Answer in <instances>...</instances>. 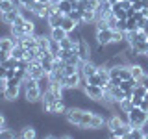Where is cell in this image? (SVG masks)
<instances>
[{
    "label": "cell",
    "instance_id": "6da1fadb",
    "mask_svg": "<svg viewBox=\"0 0 148 139\" xmlns=\"http://www.w3.org/2000/svg\"><path fill=\"white\" fill-rule=\"evenodd\" d=\"M146 120H148V111L141 109L139 106H133V108L128 111V122H130L132 128H141Z\"/></svg>",
    "mask_w": 148,
    "mask_h": 139
},
{
    "label": "cell",
    "instance_id": "7a4b0ae2",
    "mask_svg": "<svg viewBox=\"0 0 148 139\" xmlns=\"http://www.w3.org/2000/svg\"><path fill=\"white\" fill-rule=\"evenodd\" d=\"M82 89L85 91V95L89 96L91 100H95V102H102V100H104V95H106L104 87H100V85H92V83H87L85 80H83Z\"/></svg>",
    "mask_w": 148,
    "mask_h": 139
},
{
    "label": "cell",
    "instance_id": "3957f363",
    "mask_svg": "<svg viewBox=\"0 0 148 139\" xmlns=\"http://www.w3.org/2000/svg\"><path fill=\"white\" fill-rule=\"evenodd\" d=\"M85 78L82 76V72L78 71V72H74V74H69V76H65L63 78V87H69V89H74V87H82V83Z\"/></svg>",
    "mask_w": 148,
    "mask_h": 139
},
{
    "label": "cell",
    "instance_id": "277c9868",
    "mask_svg": "<svg viewBox=\"0 0 148 139\" xmlns=\"http://www.w3.org/2000/svg\"><path fill=\"white\" fill-rule=\"evenodd\" d=\"M113 32L111 28H104V30H96V41H98V45H109L113 43Z\"/></svg>",
    "mask_w": 148,
    "mask_h": 139
},
{
    "label": "cell",
    "instance_id": "5b68a950",
    "mask_svg": "<svg viewBox=\"0 0 148 139\" xmlns=\"http://www.w3.org/2000/svg\"><path fill=\"white\" fill-rule=\"evenodd\" d=\"M43 74H46L45 71H43V67H41V63H39V59L37 61H30L28 63V76H32V78H41Z\"/></svg>",
    "mask_w": 148,
    "mask_h": 139
},
{
    "label": "cell",
    "instance_id": "8992f818",
    "mask_svg": "<svg viewBox=\"0 0 148 139\" xmlns=\"http://www.w3.org/2000/svg\"><path fill=\"white\" fill-rule=\"evenodd\" d=\"M18 15H21L18 8L11 9V11H8V13H2V22H4V24H8V26H11L13 22H15L17 19H18Z\"/></svg>",
    "mask_w": 148,
    "mask_h": 139
},
{
    "label": "cell",
    "instance_id": "52a82bcc",
    "mask_svg": "<svg viewBox=\"0 0 148 139\" xmlns=\"http://www.w3.org/2000/svg\"><path fill=\"white\" fill-rule=\"evenodd\" d=\"M50 39H54V41H61L65 39V37L69 35V32L67 30H63L61 26H56V28H50Z\"/></svg>",
    "mask_w": 148,
    "mask_h": 139
},
{
    "label": "cell",
    "instance_id": "ba28073f",
    "mask_svg": "<svg viewBox=\"0 0 148 139\" xmlns=\"http://www.w3.org/2000/svg\"><path fill=\"white\" fill-rule=\"evenodd\" d=\"M63 13H59L58 9H56V11H52L48 15V19H46V21H48V24H50V28H56V26H61V21H63Z\"/></svg>",
    "mask_w": 148,
    "mask_h": 139
},
{
    "label": "cell",
    "instance_id": "9c48e42d",
    "mask_svg": "<svg viewBox=\"0 0 148 139\" xmlns=\"http://www.w3.org/2000/svg\"><path fill=\"white\" fill-rule=\"evenodd\" d=\"M50 46V35L45 34V35H37V48L39 52H46Z\"/></svg>",
    "mask_w": 148,
    "mask_h": 139
},
{
    "label": "cell",
    "instance_id": "30bf717a",
    "mask_svg": "<svg viewBox=\"0 0 148 139\" xmlns=\"http://www.w3.org/2000/svg\"><path fill=\"white\" fill-rule=\"evenodd\" d=\"M58 11L59 13H63V15H69V13L74 9V4L72 2H69V0H58Z\"/></svg>",
    "mask_w": 148,
    "mask_h": 139
},
{
    "label": "cell",
    "instance_id": "8fae6325",
    "mask_svg": "<svg viewBox=\"0 0 148 139\" xmlns=\"http://www.w3.org/2000/svg\"><path fill=\"white\" fill-rule=\"evenodd\" d=\"M18 137L34 139V137H37V132H35V128L32 126V124H24V126H22V130L18 132Z\"/></svg>",
    "mask_w": 148,
    "mask_h": 139
},
{
    "label": "cell",
    "instance_id": "7c38bea8",
    "mask_svg": "<svg viewBox=\"0 0 148 139\" xmlns=\"http://www.w3.org/2000/svg\"><path fill=\"white\" fill-rule=\"evenodd\" d=\"M85 82H87V83H92V85H100V87H106V85H108V82H106V80L100 76L98 72H95L92 76L85 78Z\"/></svg>",
    "mask_w": 148,
    "mask_h": 139
},
{
    "label": "cell",
    "instance_id": "4fadbf2b",
    "mask_svg": "<svg viewBox=\"0 0 148 139\" xmlns=\"http://www.w3.org/2000/svg\"><path fill=\"white\" fill-rule=\"evenodd\" d=\"M24 56H26V48L22 45H15V48L11 50V58H15V59H18V61H21V59H24Z\"/></svg>",
    "mask_w": 148,
    "mask_h": 139
},
{
    "label": "cell",
    "instance_id": "5bb4252c",
    "mask_svg": "<svg viewBox=\"0 0 148 139\" xmlns=\"http://www.w3.org/2000/svg\"><path fill=\"white\" fill-rule=\"evenodd\" d=\"M76 26H78V24H76V22H74L69 15H65V17H63V21H61V28H63V30L71 32V30H74Z\"/></svg>",
    "mask_w": 148,
    "mask_h": 139
},
{
    "label": "cell",
    "instance_id": "9a60e30c",
    "mask_svg": "<svg viewBox=\"0 0 148 139\" xmlns=\"http://www.w3.org/2000/svg\"><path fill=\"white\" fill-rule=\"evenodd\" d=\"M139 30V24H137V21H135V17H128L126 19V34H130V32H135Z\"/></svg>",
    "mask_w": 148,
    "mask_h": 139
},
{
    "label": "cell",
    "instance_id": "2e32d148",
    "mask_svg": "<svg viewBox=\"0 0 148 139\" xmlns=\"http://www.w3.org/2000/svg\"><path fill=\"white\" fill-rule=\"evenodd\" d=\"M130 69H132V76L135 78V80H141L143 76H145V71H143L139 65H133V63H130Z\"/></svg>",
    "mask_w": 148,
    "mask_h": 139
},
{
    "label": "cell",
    "instance_id": "e0dca14e",
    "mask_svg": "<svg viewBox=\"0 0 148 139\" xmlns=\"http://www.w3.org/2000/svg\"><path fill=\"white\" fill-rule=\"evenodd\" d=\"M146 87L143 85V83H137L135 87H133V96H139V98H145L146 96Z\"/></svg>",
    "mask_w": 148,
    "mask_h": 139
},
{
    "label": "cell",
    "instance_id": "ac0fdd59",
    "mask_svg": "<svg viewBox=\"0 0 148 139\" xmlns=\"http://www.w3.org/2000/svg\"><path fill=\"white\" fill-rule=\"evenodd\" d=\"M126 139H145V133H143L141 128H132Z\"/></svg>",
    "mask_w": 148,
    "mask_h": 139
},
{
    "label": "cell",
    "instance_id": "d6986e66",
    "mask_svg": "<svg viewBox=\"0 0 148 139\" xmlns=\"http://www.w3.org/2000/svg\"><path fill=\"white\" fill-rule=\"evenodd\" d=\"M59 50H61V46H59V41H54V39H50V46H48V52H50V54H54L56 58H58Z\"/></svg>",
    "mask_w": 148,
    "mask_h": 139
},
{
    "label": "cell",
    "instance_id": "ffe728a7",
    "mask_svg": "<svg viewBox=\"0 0 148 139\" xmlns=\"http://www.w3.org/2000/svg\"><path fill=\"white\" fill-rule=\"evenodd\" d=\"M59 46H61V48H65V50H72V48H74V43L69 39V35H67L65 39L59 41Z\"/></svg>",
    "mask_w": 148,
    "mask_h": 139
},
{
    "label": "cell",
    "instance_id": "44dd1931",
    "mask_svg": "<svg viewBox=\"0 0 148 139\" xmlns=\"http://www.w3.org/2000/svg\"><path fill=\"white\" fill-rule=\"evenodd\" d=\"M4 67L6 69H17V65H18V59H15V58H11V56H9V58L6 59V61L2 63Z\"/></svg>",
    "mask_w": 148,
    "mask_h": 139
},
{
    "label": "cell",
    "instance_id": "7402d4cb",
    "mask_svg": "<svg viewBox=\"0 0 148 139\" xmlns=\"http://www.w3.org/2000/svg\"><path fill=\"white\" fill-rule=\"evenodd\" d=\"M24 32L26 34H35V22L34 21H24Z\"/></svg>",
    "mask_w": 148,
    "mask_h": 139
},
{
    "label": "cell",
    "instance_id": "603a6c76",
    "mask_svg": "<svg viewBox=\"0 0 148 139\" xmlns=\"http://www.w3.org/2000/svg\"><path fill=\"white\" fill-rule=\"evenodd\" d=\"M11 56V52H6V50H0V63H4L6 59Z\"/></svg>",
    "mask_w": 148,
    "mask_h": 139
},
{
    "label": "cell",
    "instance_id": "cb8c5ba5",
    "mask_svg": "<svg viewBox=\"0 0 148 139\" xmlns=\"http://www.w3.org/2000/svg\"><path fill=\"white\" fill-rule=\"evenodd\" d=\"M119 6L122 9H128V8H132V2L130 0H119Z\"/></svg>",
    "mask_w": 148,
    "mask_h": 139
},
{
    "label": "cell",
    "instance_id": "d4e9b609",
    "mask_svg": "<svg viewBox=\"0 0 148 139\" xmlns=\"http://www.w3.org/2000/svg\"><path fill=\"white\" fill-rule=\"evenodd\" d=\"M9 78H15V69H8V71H6L4 80H9Z\"/></svg>",
    "mask_w": 148,
    "mask_h": 139
},
{
    "label": "cell",
    "instance_id": "484cf974",
    "mask_svg": "<svg viewBox=\"0 0 148 139\" xmlns=\"http://www.w3.org/2000/svg\"><path fill=\"white\" fill-rule=\"evenodd\" d=\"M139 108L145 109V111H148V98H143V100H141V104H139Z\"/></svg>",
    "mask_w": 148,
    "mask_h": 139
},
{
    "label": "cell",
    "instance_id": "4316f807",
    "mask_svg": "<svg viewBox=\"0 0 148 139\" xmlns=\"http://www.w3.org/2000/svg\"><path fill=\"white\" fill-rule=\"evenodd\" d=\"M139 83H143V85H145L146 89H148V74H145V76H143L141 80H139Z\"/></svg>",
    "mask_w": 148,
    "mask_h": 139
},
{
    "label": "cell",
    "instance_id": "83f0119b",
    "mask_svg": "<svg viewBox=\"0 0 148 139\" xmlns=\"http://www.w3.org/2000/svg\"><path fill=\"white\" fill-rule=\"evenodd\" d=\"M141 130H143V133H145V139H146V137H148V120L141 126Z\"/></svg>",
    "mask_w": 148,
    "mask_h": 139
},
{
    "label": "cell",
    "instance_id": "f1b7e54d",
    "mask_svg": "<svg viewBox=\"0 0 148 139\" xmlns=\"http://www.w3.org/2000/svg\"><path fill=\"white\" fill-rule=\"evenodd\" d=\"M34 0H18V6H30Z\"/></svg>",
    "mask_w": 148,
    "mask_h": 139
},
{
    "label": "cell",
    "instance_id": "f546056e",
    "mask_svg": "<svg viewBox=\"0 0 148 139\" xmlns=\"http://www.w3.org/2000/svg\"><path fill=\"white\" fill-rule=\"evenodd\" d=\"M6 71H8V69L4 67V65H0V78H4V76H6Z\"/></svg>",
    "mask_w": 148,
    "mask_h": 139
},
{
    "label": "cell",
    "instance_id": "4dcf8cb0",
    "mask_svg": "<svg viewBox=\"0 0 148 139\" xmlns=\"http://www.w3.org/2000/svg\"><path fill=\"white\" fill-rule=\"evenodd\" d=\"M69 2H72L74 6H78V2H80V0H69Z\"/></svg>",
    "mask_w": 148,
    "mask_h": 139
},
{
    "label": "cell",
    "instance_id": "1f68e13d",
    "mask_svg": "<svg viewBox=\"0 0 148 139\" xmlns=\"http://www.w3.org/2000/svg\"><path fill=\"white\" fill-rule=\"evenodd\" d=\"M130 2H132V4H139V2H141V0H130Z\"/></svg>",
    "mask_w": 148,
    "mask_h": 139
},
{
    "label": "cell",
    "instance_id": "d6a6232c",
    "mask_svg": "<svg viewBox=\"0 0 148 139\" xmlns=\"http://www.w3.org/2000/svg\"><path fill=\"white\" fill-rule=\"evenodd\" d=\"M108 2H109V4H117L119 0H108Z\"/></svg>",
    "mask_w": 148,
    "mask_h": 139
}]
</instances>
